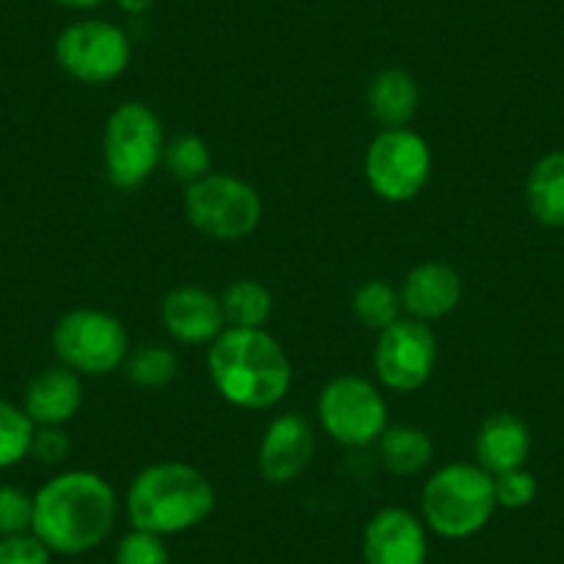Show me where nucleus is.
<instances>
[{"mask_svg":"<svg viewBox=\"0 0 564 564\" xmlns=\"http://www.w3.org/2000/svg\"><path fill=\"white\" fill-rule=\"evenodd\" d=\"M496 481V501L503 509H525L536 498V479L531 470L514 468L492 476Z\"/></svg>","mask_w":564,"mask_h":564,"instance_id":"28","label":"nucleus"},{"mask_svg":"<svg viewBox=\"0 0 564 564\" xmlns=\"http://www.w3.org/2000/svg\"><path fill=\"white\" fill-rule=\"evenodd\" d=\"M58 7H67V9H97L102 7L106 0H53Z\"/></svg>","mask_w":564,"mask_h":564,"instance_id":"32","label":"nucleus"},{"mask_svg":"<svg viewBox=\"0 0 564 564\" xmlns=\"http://www.w3.org/2000/svg\"><path fill=\"white\" fill-rule=\"evenodd\" d=\"M161 324L177 344L210 346L227 329L219 296L203 285H177L161 302Z\"/></svg>","mask_w":564,"mask_h":564,"instance_id":"14","label":"nucleus"},{"mask_svg":"<svg viewBox=\"0 0 564 564\" xmlns=\"http://www.w3.org/2000/svg\"><path fill=\"white\" fill-rule=\"evenodd\" d=\"M183 210L194 230L216 241H241L263 219V203L252 183L227 172H210L186 186Z\"/></svg>","mask_w":564,"mask_h":564,"instance_id":"7","label":"nucleus"},{"mask_svg":"<svg viewBox=\"0 0 564 564\" xmlns=\"http://www.w3.org/2000/svg\"><path fill=\"white\" fill-rule=\"evenodd\" d=\"M177 355L166 344H144L130 349L122 371L135 388L141 390H161L175 382L177 377Z\"/></svg>","mask_w":564,"mask_h":564,"instance_id":"22","label":"nucleus"},{"mask_svg":"<svg viewBox=\"0 0 564 564\" xmlns=\"http://www.w3.org/2000/svg\"><path fill=\"white\" fill-rule=\"evenodd\" d=\"M316 412L322 430L346 448H366L379 443L390 426L382 390L371 379L357 373L329 379L318 393Z\"/></svg>","mask_w":564,"mask_h":564,"instance_id":"8","label":"nucleus"},{"mask_svg":"<svg viewBox=\"0 0 564 564\" xmlns=\"http://www.w3.org/2000/svg\"><path fill=\"white\" fill-rule=\"evenodd\" d=\"M53 551L34 534L0 536V564H51Z\"/></svg>","mask_w":564,"mask_h":564,"instance_id":"29","label":"nucleus"},{"mask_svg":"<svg viewBox=\"0 0 564 564\" xmlns=\"http://www.w3.org/2000/svg\"><path fill=\"white\" fill-rule=\"evenodd\" d=\"M124 509L133 529L175 536L210 518L216 509V490L194 465L164 459L135 474Z\"/></svg>","mask_w":564,"mask_h":564,"instance_id":"3","label":"nucleus"},{"mask_svg":"<svg viewBox=\"0 0 564 564\" xmlns=\"http://www.w3.org/2000/svg\"><path fill=\"white\" fill-rule=\"evenodd\" d=\"M53 355L80 377H106L119 371L130 355V335L117 316L97 307L64 313L51 335Z\"/></svg>","mask_w":564,"mask_h":564,"instance_id":"6","label":"nucleus"},{"mask_svg":"<svg viewBox=\"0 0 564 564\" xmlns=\"http://www.w3.org/2000/svg\"><path fill=\"white\" fill-rule=\"evenodd\" d=\"M426 523L404 507H384L362 529L366 564H426Z\"/></svg>","mask_w":564,"mask_h":564,"instance_id":"12","label":"nucleus"},{"mask_svg":"<svg viewBox=\"0 0 564 564\" xmlns=\"http://www.w3.org/2000/svg\"><path fill=\"white\" fill-rule=\"evenodd\" d=\"M84 404V382L80 373L67 366H53L36 373L23 393V410L36 426H64L78 415Z\"/></svg>","mask_w":564,"mask_h":564,"instance_id":"16","label":"nucleus"},{"mask_svg":"<svg viewBox=\"0 0 564 564\" xmlns=\"http://www.w3.org/2000/svg\"><path fill=\"white\" fill-rule=\"evenodd\" d=\"M401 311L417 322H437L454 313L463 300V276L443 260H423L401 282Z\"/></svg>","mask_w":564,"mask_h":564,"instance_id":"15","label":"nucleus"},{"mask_svg":"<svg viewBox=\"0 0 564 564\" xmlns=\"http://www.w3.org/2000/svg\"><path fill=\"white\" fill-rule=\"evenodd\" d=\"M113 3H117L124 14H133V18H139V14H144L153 9L155 0H113Z\"/></svg>","mask_w":564,"mask_h":564,"instance_id":"31","label":"nucleus"},{"mask_svg":"<svg viewBox=\"0 0 564 564\" xmlns=\"http://www.w3.org/2000/svg\"><path fill=\"white\" fill-rule=\"evenodd\" d=\"M379 459L388 474L410 479L430 468L435 459V443L417 426L399 423V426H388L379 437Z\"/></svg>","mask_w":564,"mask_h":564,"instance_id":"20","label":"nucleus"},{"mask_svg":"<svg viewBox=\"0 0 564 564\" xmlns=\"http://www.w3.org/2000/svg\"><path fill=\"white\" fill-rule=\"evenodd\" d=\"M525 205L540 225L564 227V150H553L531 166Z\"/></svg>","mask_w":564,"mask_h":564,"instance_id":"19","label":"nucleus"},{"mask_svg":"<svg viewBox=\"0 0 564 564\" xmlns=\"http://www.w3.org/2000/svg\"><path fill=\"white\" fill-rule=\"evenodd\" d=\"M208 377L216 393L241 410H271L291 388V360L265 329L227 327L208 346Z\"/></svg>","mask_w":564,"mask_h":564,"instance_id":"2","label":"nucleus"},{"mask_svg":"<svg viewBox=\"0 0 564 564\" xmlns=\"http://www.w3.org/2000/svg\"><path fill=\"white\" fill-rule=\"evenodd\" d=\"M31 457L42 465H58L69 457V437L62 426H36Z\"/></svg>","mask_w":564,"mask_h":564,"instance_id":"30","label":"nucleus"},{"mask_svg":"<svg viewBox=\"0 0 564 564\" xmlns=\"http://www.w3.org/2000/svg\"><path fill=\"white\" fill-rule=\"evenodd\" d=\"M351 311H355L357 322L371 333H382L384 327L401 318V294L384 280H368L355 291L351 300Z\"/></svg>","mask_w":564,"mask_h":564,"instance_id":"23","label":"nucleus"},{"mask_svg":"<svg viewBox=\"0 0 564 564\" xmlns=\"http://www.w3.org/2000/svg\"><path fill=\"white\" fill-rule=\"evenodd\" d=\"M56 62L78 84H111L128 69L130 40L108 20H78L58 34Z\"/></svg>","mask_w":564,"mask_h":564,"instance_id":"10","label":"nucleus"},{"mask_svg":"<svg viewBox=\"0 0 564 564\" xmlns=\"http://www.w3.org/2000/svg\"><path fill=\"white\" fill-rule=\"evenodd\" d=\"M421 89L406 69H382L368 86V111L382 128H406L417 113Z\"/></svg>","mask_w":564,"mask_h":564,"instance_id":"18","label":"nucleus"},{"mask_svg":"<svg viewBox=\"0 0 564 564\" xmlns=\"http://www.w3.org/2000/svg\"><path fill=\"white\" fill-rule=\"evenodd\" d=\"M316 454V432L300 412H282L265 426L258 446V470L269 485H291Z\"/></svg>","mask_w":564,"mask_h":564,"instance_id":"13","label":"nucleus"},{"mask_svg":"<svg viewBox=\"0 0 564 564\" xmlns=\"http://www.w3.org/2000/svg\"><path fill=\"white\" fill-rule=\"evenodd\" d=\"M117 509V492L100 474L64 470L36 490L31 531L53 553L80 556L106 542Z\"/></svg>","mask_w":564,"mask_h":564,"instance_id":"1","label":"nucleus"},{"mask_svg":"<svg viewBox=\"0 0 564 564\" xmlns=\"http://www.w3.org/2000/svg\"><path fill=\"white\" fill-rule=\"evenodd\" d=\"M113 564H172L166 536L130 529L113 551Z\"/></svg>","mask_w":564,"mask_h":564,"instance_id":"26","label":"nucleus"},{"mask_svg":"<svg viewBox=\"0 0 564 564\" xmlns=\"http://www.w3.org/2000/svg\"><path fill=\"white\" fill-rule=\"evenodd\" d=\"M531 454V432L514 412H496L479 426L474 437V459L487 474L525 468Z\"/></svg>","mask_w":564,"mask_h":564,"instance_id":"17","label":"nucleus"},{"mask_svg":"<svg viewBox=\"0 0 564 564\" xmlns=\"http://www.w3.org/2000/svg\"><path fill=\"white\" fill-rule=\"evenodd\" d=\"M34 525V496L12 485H0V536L29 534Z\"/></svg>","mask_w":564,"mask_h":564,"instance_id":"27","label":"nucleus"},{"mask_svg":"<svg viewBox=\"0 0 564 564\" xmlns=\"http://www.w3.org/2000/svg\"><path fill=\"white\" fill-rule=\"evenodd\" d=\"M219 302L227 327L238 329H263V324L271 316V307H274L271 291L258 280L230 282Z\"/></svg>","mask_w":564,"mask_h":564,"instance_id":"21","label":"nucleus"},{"mask_svg":"<svg viewBox=\"0 0 564 564\" xmlns=\"http://www.w3.org/2000/svg\"><path fill=\"white\" fill-rule=\"evenodd\" d=\"M36 423L31 421L23 406L0 399V470L14 468L31 457Z\"/></svg>","mask_w":564,"mask_h":564,"instance_id":"25","label":"nucleus"},{"mask_svg":"<svg viewBox=\"0 0 564 564\" xmlns=\"http://www.w3.org/2000/svg\"><path fill=\"white\" fill-rule=\"evenodd\" d=\"M496 481L476 463H448L426 479L421 518L443 540H468L496 514Z\"/></svg>","mask_w":564,"mask_h":564,"instance_id":"4","label":"nucleus"},{"mask_svg":"<svg viewBox=\"0 0 564 564\" xmlns=\"http://www.w3.org/2000/svg\"><path fill=\"white\" fill-rule=\"evenodd\" d=\"M166 148L164 124L148 102H119L102 130V166L119 192L144 186L161 166Z\"/></svg>","mask_w":564,"mask_h":564,"instance_id":"5","label":"nucleus"},{"mask_svg":"<svg viewBox=\"0 0 564 564\" xmlns=\"http://www.w3.org/2000/svg\"><path fill=\"white\" fill-rule=\"evenodd\" d=\"M161 164L170 170L172 177L183 181L186 186L203 181L205 175H210V172H214L210 148L205 144L203 139H199V135H194V133H183V135H175L172 141H166L164 159H161Z\"/></svg>","mask_w":564,"mask_h":564,"instance_id":"24","label":"nucleus"},{"mask_svg":"<svg viewBox=\"0 0 564 564\" xmlns=\"http://www.w3.org/2000/svg\"><path fill=\"white\" fill-rule=\"evenodd\" d=\"M437 366V335L426 322L395 318L390 327L377 333L373 371L388 390L415 393L430 382Z\"/></svg>","mask_w":564,"mask_h":564,"instance_id":"11","label":"nucleus"},{"mask_svg":"<svg viewBox=\"0 0 564 564\" xmlns=\"http://www.w3.org/2000/svg\"><path fill=\"white\" fill-rule=\"evenodd\" d=\"M366 181L384 203H410L432 175V150L412 128H382L366 150Z\"/></svg>","mask_w":564,"mask_h":564,"instance_id":"9","label":"nucleus"}]
</instances>
